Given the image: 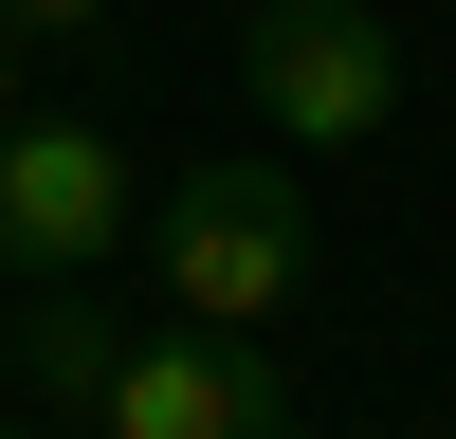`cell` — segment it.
<instances>
[{
    "label": "cell",
    "instance_id": "cell-3",
    "mask_svg": "<svg viewBox=\"0 0 456 439\" xmlns=\"http://www.w3.org/2000/svg\"><path fill=\"white\" fill-rule=\"evenodd\" d=\"M238 73H256V110H274V146H384L402 128V37L365 19V0H256Z\"/></svg>",
    "mask_w": 456,
    "mask_h": 439
},
{
    "label": "cell",
    "instance_id": "cell-2",
    "mask_svg": "<svg viewBox=\"0 0 456 439\" xmlns=\"http://www.w3.org/2000/svg\"><path fill=\"white\" fill-rule=\"evenodd\" d=\"M128 128L92 110H0V275H110L128 256Z\"/></svg>",
    "mask_w": 456,
    "mask_h": 439
},
{
    "label": "cell",
    "instance_id": "cell-6",
    "mask_svg": "<svg viewBox=\"0 0 456 439\" xmlns=\"http://www.w3.org/2000/svg\"><path fill=\"white\" fill-rule=\"evenodd\" d=\"M110 19H128V0H0V37H19V55H92Z\"/></svg>",
    "mask_w": 456,
    "mask_h": 439
},
{
    "label": "cell",
    "instance_id": "cell-1",
    "mask_svg": "<svg viewBox=\"0 0 456 439\" xmlns=\"http://www.w3.org/2000/svg\"><path fill=\"white\" fill-rule=\"evenodd\" d=\"M146 275H165L183 329H274L292 293H311V202H292V165L219 146V165L146 183Z\"/></svg>",
    "mask_w": 456,
    "mask_h": 439
},
{
    "label": "cell",
    "instance_id": "cell-5",
    "mask_svg": "<svg viewBox=\"0 0 456 439\" xmlns=\"http://www.w3.org/2000/svg\"><path fill=\"white\" fill-rule=\"evenodd\" d=\"M0 366H19V385L55 402V421H92V402H110V366H128V329H110L73 275H37L19 311H0Z\"/></svg>",
    "mask_w": 456,
    "mask_h": 439
},
{
    "label": "cell",
    "instance_id": "cell-7",
    "mask_svg": "<svg viewBox=\"0 0 456 439\" xmlns=\"http://www.w3.org/2000/svg\"><path fill=\"white\" fill-rule=\"evenodd\" d=\"M0 110H19V37H0Z\"/></svg>",
    "mask_w": 456,
    "mask_h": 439
},
{
    "label": "cell",
    "instance_id": "cell-8",
    "mask_svg": "<svg viewBox=\"0 0 456 439\" xmlns=\"http://www.w3.org/2000/svg\"><path fill=\"white\" fill-rule=\"evenodd\" d=\"M0 439H37V421H0Z\"/></svg>",
    "mask_w": 456,
    "mask_h": 439
},
{
    "label": "cell",
    "instance_id": "cell-4",
    "mask_svg": "<svg viewBox=\"0 0 456 439\" xmlns=\"http://www.w3.org/2000/svg\"><path fill=\"white\" fill-rule=\"evenodd\" d=\"M92 439H292V385H274V348H238V329H183V311H165V348L110 366Z\"/></svg>",
    "mask_w": 456,
    "mask_h": 439
},
{
    "label": "cell",
    "instance_id": "cell-9",
    "mask_svg": "<svg viewBox=\"0 0 456 439\" xmlns=\"http://www.w3.org/2000/svg\"><path fill=\"white\" fill-rule=\"evenodd\" d=\"M0 311H19V293H0Z\"/></svg>",
    "mask_w": 456,
    "mask_h": 439
}]
</instances>
